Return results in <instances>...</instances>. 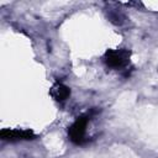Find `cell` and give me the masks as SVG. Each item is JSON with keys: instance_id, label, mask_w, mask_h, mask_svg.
Returning a JSON list of instances; mask_svg holds the SVG:
<instances>
[{"instance_id": "3957f363", "label": "cell", "mask_w": 158, "mask_h": 158, "mask_svg": "<svg viewBox=\"0 0 158 158\" xmlns=\"http://www.w3.org/2000/svg\"><path fill=\"white\" fill-rule=\"evenodd\" d=\"M0 137L4 141H23V139H33L35 138V133L31 130L4 128L0 132Z\"/></svg>"}, {"instance_id": "7a4b0ae2", "label": "cell", "mask_w": 158, "mask_h": 158, "mask_svg": "<svg viewBox=\"0 0 158 158\" xmlns=\"http://www.w3.org/2000/svg\"><path fill=\"white\" fill-rule=\"evenodd\" d=\"M130 58V52L125 49H114V51H107L105 54V62L107 65L112 68H120L125 65L128 62Z\"/></svg>"}, {"instance_id": "6da1fadb", "label": "cell", "mask_w": 158, "mask_h": 158, "mask_svg": "<svg viewBox=\"0 0 158 158\" xmlns=\"http://www.w3.org/2000/svg\"><path fill=\"white\" fill-rule=\"evenodd\" d=\"M86 125H88V116H80L77 118V121L69 127V131H68V135L72 142H74L75 144H80L84 142Z\"/></svg>"}, {"instance_id": "277c9868", "label": "cell", "mask_w": 158, "mask_h": 158, "mask_svg": "<svg viewBox=\"0 0 158 158\" xmlns=\"http://www.w3.org/2000/svg\"><path fill=\"white\" fill-rule=\"evenodd\" d=\"M51 95L57 100V101H64L65 99H68V96L70 95V90L68 86H65L64 84L57 83L56 85L52 86L51 89Z\"/></svg>"}]
</instances>
